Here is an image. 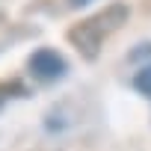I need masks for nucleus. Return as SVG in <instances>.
<instances>
[{
	"label": "nucleus",
	"instance_id": "obj_5",
	"mask_svg": "<svg viewBox=\"0 0 151 151\" xmlns=\"http://www.w3.org/2000/svg\"><path fill=\"white\" fill-rule=\"evenodd\" d=\"M30 89L21 83V80H0V107H3L6 101H12V98H24Z\"/></svg>",
	"mask_w": 151,
	"mask_h": 151
},
{
	"label": "nucleus",
	"instance_id": "obj_3",
	"mask_svg": "<svg viewBox=\"0 0 151 151\" xmlns=\"http://www.w3.org/2000/svg\"><path fill=\"white\" fill-rule=\"evenodd\" d=\"M89 18H92V24L110 39L113 33H119V30L127 24V18H130V6L122 3V0H113V3H107L101 12H95V15H89Z\"/></svg>",
	"mask_w": 151,
	"mask_h": 151
},
{
	"label": "nucleus",
	"instance_id": "obj_2",
	"mask_svg": "<svg viewBox=\"0 0 151 151\" xmlns=\"http://www.w3.org/2000/svg\"><path fill=\"white\" fill-rule=\"evenodd\" d=\"M104 33L92 24V18H83V21H77V24H71L68 30H65V42L77 50L86 62H95L98 56H101V47H104Z\"/></svg>",
	"mask_w": 151,
	"mask_h": 151
},
{
	"label": "nucleus",
	"instance_id": "obj_1",
	"mask_svg": "<svg viewBox=\"0 0 151 151\" xmlns=\"http://www.w3.org/2000/svg\"><path fill=\"white\" fill-rule=\"evenodd\" d=\"M68 71H71V65L56 47L45 45V47H36L27 56V74L39 83H59V80L68 77Z\"/></svg>",
	"mask_w": 151,
	"mask_h": 151
},
{
	"label": "nucleus",
	"instance_id": "obj_7",
	"mask_svg": "<svg viewBox=\"0 0 151 151\" xmlns=\"http://www.w3.org/2000/svg\"><path fill=\"white\" fill-rule=\"evenodd\" d=\"M89 3H95V0H68L71 9H83V6H89Z\"/></svg>",
	"mask_w": 151,
	"mask_h": 151
},
{
	"label": "nucleus",
	"instance_id": "obj_4",
	"mask_svg": "<svg viewBox=\"0 0 151 151\" xmlns=\"http://www.w3.org/2000/svg\"><path fill=\"white\" fill-rule=\"evenodd\" d=\"M130 86H133V92H139L142 98H148V101H151V62H142V65L133 71Z\"/></svg>",
	"mask_w": 151,
	"mask_h": 151
},
{
	"label": "nucleus",
	"instance_id": "obj_6",
	"mask_svg": "<svg viewBox=\"0 0 151 151\" xmlns=\"http://www.w3.org/2000/svg\"><path fill=\"white\" fill-rule=\"evenodd\" d=\"M127 59H130V62H139V59L151 62V42H139V45L127 53Z\"/></svg>",
	"mask_w": 151,
	"mask_h": 151
}]
</instances>
